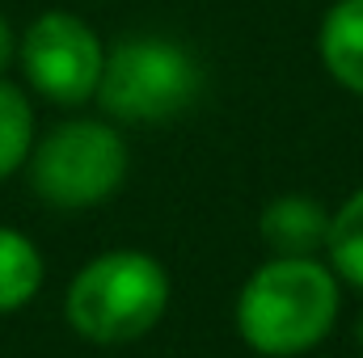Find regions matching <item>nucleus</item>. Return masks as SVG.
Instances as JSON below:
<instances>
[{
    "mask_svg": "<svg viewBox=\"0 0 363 358\" xmlns=\"http://www.w3.org/2000/svg\"><path fill=\"white\" fill-rule=\"evenodd\" d=\"M127 178V144L114 127L77 118L55 127L30 152V181L55 207H93Z\"/></svg>",
    "mask_w": 363,
    "mask_h": 358,
    "instance_id": "nucleus-4",
    "label": "nucleus"
},
{
    "mask_svg": "<svg viewBox=\"0 0 363 358\" xmlns=\"http://www.w3.org/2000/svg\"><path fill=\"white\" fill-rule=\"evenodd\" d=\"M338 316V282L313 258H274L250 274L237 299L241 337L271 358H291L325 342Z\"/></svg>",
    "mask_w": 363,
    "mask_h": 358,
    "instance_id": "nucleus-1",
    "label": "nucleus"
},
{
    "mask_svg": "<svg viewBox=\"0 0 363 358\" xmlns=\"http://www.w3.org/2000/svg\"><path fill=\"white\" fill-rule=\"evenodd\" d=\"M34 148V110L26 93L0 81V181L17 173Z\"/></svg>",
    "mask_w": 363,
    "mask_h": 358,
    "instance_id": "nucleus-9",
    "label": "nucleus"
},
{
    "mask_svg": "<svg viewBox=\"0 0 363 358\" xmlns=\"http://www.w3.org/2000/svg\"><path fill=\"white\" fill-rule=\"evenodd\" d=\"M325 249L334 258V270L363 287V185L342 202V211L330 219V236H325Z\"/></svg>",
    "mask_w": 363,
    "mask_h": 358,
    "instance_id": "nucleus-10",
    "label": "nucleus"
},
{
    "mask_svg": "<svg viewBox=\"0 0 363 358\" xmlns=\"http://www.w3.org/2000/svg\"><path fill=\"white\" fill-rule=\"evenodd\" d=\"M43 287V253L30 236L0 228V312L26 308Z\"/></svg>",
    "mask_w": 363,
    "mask_h": 358,
    "instance_id": "nucleus-8",
    "label": "nucleus"
},
{
    "mask_svg": "<svg viewBox=\"0 0 363 358\" xmlns=\"http://www.w3.org/2000/svg\"><path fill=\"white\" fill-rule=\"evenodd\" d=\"M106 51L89 25L72 13H43L26 38H21V68L30 85L60 101V105H81L97 93Z\"/></svg>",
    "mask_w": 363,
    "mask_h": 358,
    "instance_id": "nucleus-5",
    "label": "nucleus"
},
{
    "mask_svg": "<svg viewBox=\"0 0 363 358\" xmlns=\"http://www.w3.org/2000/svg\"><path fill=\"white\" fill-rule=\"evenodd\" d=\"M258 228L274 258H313L330 236V215L308 194H283L267 202Z\"/></svg>",
    "mask_w": 363,
    "mask_h": 358,
    "instance_id": "nucleus-6",
    "label": "nucleus"
},
{
    "mask_svg": "<svg viewBox=\"0 0 363 358\" xmlns=\"http://www.w3.org/2000/svg\"><path fill=\"white\" fill-rule=\"evenodd\" d=\"M169 308V274L157 258L114 249L93 258L68 287V325L97 346H123L144 337Z\"/></svg>",
    "mask_w": 363,
    "mask_h": 358,
    "instance_id": "nucleus-2",
    "label": "nucleus"
},
{
    "mask_svg": "<svg viewBox=\"0 0 363 358\" xmlns=\"http://www.w3.org/2000/svg\"><path fill=\"white\" fill-rule=\"evenodd\" d=\"M13 51H17V42H13V30H9V21L0 17V72L13 64Z\"/></svg>",
    "mask_w": 363,
    "mask_h": 358,
    "instance_id": "nucleus-11",
    "label": "nucleus"
},
{
    "mask_svg": "<svg viewBox=\"0 0 363 358\" xmlns=\"http://www.w3.org/2000/svg\"><path fill=\"white\" fill-rule=\"evenodd\" d=\"M321 64L351 93H363V0H342L321 21Z\"/></svg>",
    "mask_w": 363,
    "mask_h": 358,
    "instance_id": "nucleus-7",
    "label": "nucleus"
},
{
    "mask_svg": "<svg viewBox=\"0 0 363 358\" xmlns=\"http://www.w3.org/2000/svg\"><path fill=\"white\" fill-rule=\"evenodd\" d=\"M355 333H359V346H363V316H359V329H355Z\"/></svg>",
    "mask_w": 363,
    "mask_h": 358,
    "instance_id": "nucleus-12",
    "label": "nucleus"
},
{
    "mask_svg": "<svg viewBox=\"0 0 363 358\" xmlns=\"http://www.w3.org/2000/svg\"><path fill=\"white\" fill-rule=\"evenodd\" d=\"M199 85L203 76L178 42L127 38L106 55L97 97L123 122H165L194 101Z\"/></svg>",
    "mask_w": 363,
    "mask_h": 358,
    "instance_id": "nucleus-3",
    "label": "nucleus"
}]
</instances>
